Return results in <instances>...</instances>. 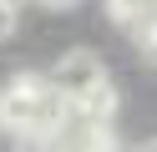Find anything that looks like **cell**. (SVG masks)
Wrapping results in <instances>:
<instances>
[{
    "mask_svg": "<svg viewBox=\"0 0 157 152\" xmlns=\"http://www.w3.org/2000/svg\"><path fill=\"white\" fill-rule=\"evenodd\" d=\"M41 5H51V10H71L76 0H41Z\"/></svg>",
    "mask_w": 157,
    "mask_h": 152,
    "instance_id": "5",
    "label": "cell"
},
{
    "mask_svg": "<svg viewBox=\"0 0 157 152\" xmlns=\"http://www.w3.org/2000/svg\"><path fill=\"white\" fill-rule=\"evenodd\" d=\"M147 147H157V137H147Z\"/></svg>",
    "mask_w": 157,
    "mask_h": 152,
    "instance_id": "6",
    "label": "cell"
},
{
    "mask_svg": "<svg viewBox=\"0 0 157 152\" xmlns=\"http://www.w3.org/2000/svg\"><path fill=\"white\" fill-rule=\"evenodd\" d=\"M96 81H106V66H101V56H96V51H86V46L66 51V56H61V61L51 66V86L61 91L66 101L86 96V91H91Z\"/></svg>",
    "mask_w": 157,
    "mask_h": 152,
    "instance_id": "2",
    "label": "cell"
},
{
    "mask_svg": "<svg viewBox=\"0 0 157 152\" xmlns=\"http://www.w3.org/2000/svg\"><path fill=\"white\" fill-rule=\"evenodd\" d=\"M46 86L51 76H10L0 86V132H10L15 142H36L41 137V101H46Z\"/></svg>",
    "mask_w": 157,
    "mask_h": 152,
    "instance_id": "1",
    "label": "cell"
},
{
    "mask_svg": "<svg viewBox=\"0 0 157 152\" xmlns=\"http://www.w3.org/2000/svg\"><path fill=\"white\" fill-rule=\"evenodd\" d=\"M137 46H142V56L157 61V15H147L142 25H137Z\"/></svg>",
    "mask_w": 157,
    "mask_h": 152,
    "instance_id": "3",
    "label": "cell"
},
{
    "mask_svg": "<svg viewBox=\"0 0 157 152\" xmlns=\"http://www.w3.org/2000/svg\"><path fill=\"white\" fill-rule=\"evenodd\" d=\"M15 36V0H0V41Z\"/></svg>",
    "mask_w": 157,
    "mask_h": 152,
    "instance_id": "4",
    "label": "cell"
},
{
    "mask_svg": "<svg viewBox=\"0 0 157 152\" xmlns=\"http://www.w3.org/2000/svg\"><path fill=\"white\" fill-rule=\"evenodd\" d=\"M15 5H21V0H15Z\"/></svg>",
    "mask_w": 157,
    "mask_h": 152,
    "instance_id": "7",
    "label": "cell"
}]
</instances>
